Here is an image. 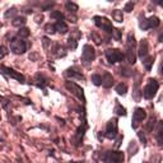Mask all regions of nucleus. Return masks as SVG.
<instances>
[{
  "label": "nucleus",
  "mask_w": 163,
  "mask_h": 163,
  "mask_svg": "<svg viewBox=\"0 0 163 163\" xmlns=\"http://www.w3.org/2000/svg\"><path fill=\"white\" fill-rule=\"evenodd\" d=\"M125 159V154L120 150L116 152H107L103 156V161L106 163H122Z\"/></svg>",
  "instance_id": "nucleus-3"
},
{
  "label": "nucleus",
  "mask_w": 163,
  "mask_h": 163,
  "mask_svg": "<svg viewBox=\"0 0 163 163\" xmlns=\"http://www.w3.org/2000/svg\"><path fill=\"white\" fill-rule=\"evenodd\" d=\"M94 19V23H96V26L97 27H100V28H102L105 32H107V33H112V31H114V27H112V23L110 20H108L107 18H105V17H94L93 18Z\"/></svg>",
  "instance_id": "nucleus-5"
},
{
  "label": "nucleus",
  "mask_w": 163,
  "mask_h": 163,
  "mask_svg": "<svg viewBox=\"0 0 163 163\" xmlns=\"http://www.w3.org/2000/svg\"><path fill=\"white\" fill-rule=\"evenodd\" d=\"M15 14H17V9H15V8L8 9V10H6V13H5V18H6V19H9V18H13Z\"/></svg>",
  "instance_id": "nucleus-29"
},
{
  "label": "nucleus",
  "mask_w": 163,
  "mask_h": 163,
  "mask_svg": "<svg viewBox=\"0 0 163 163\" xmlns=\"http://www.w3.org/2000/svg\"><path fill=\"white\" fill-rule=\"evenodd\" d=\"M127 47H130V49H135V46H136V42H135V37H134V35L133 33H130L129 36H127Z\"/></svg>",
  "instance_id": "nucleus-22"
},
{
  "label": "nucleus",
  "mask_w": 163,
  "mask_h": 163,
  "mask_svg": "<svg viewBox=\"0 0 163 163\" xmlns=\"http://www.w3.org/2000/svg\"><path fill=\"white\" fill-rule=\"evenodd\" d=\"M162 161V157L161 156H154L153 158H152V163H159Z\"/></svg>",
  "instance_id": "nucleus-37"
},
{
  "label": "nucleus",
  "mask_w": 163,
  "mask_h": 163,
  "mask_svg": "<svg viewBox=\"0 0 163 163\" xmlns=\"http://www.w3.org/2000/svg\"><path fill=\"white\" fill-rule=\"evenodd\" d=\"M159 5H162V6H163V2H159Z\"/></svg>",
  "instance_id": "nucleus-40"
},
{
  "label": "nucleus",
  "mask_w": 163,
  "mask_h": 163,
  "mask_svg": "<svg viewBox=\"0 0 163 163\" xmlns=\"http://www.w3.org/2000/svg\"><path fill=\"white\" fill-rule=\"evenodd\" d=\"M18 36H19L20 38H26V37H28V36H29V29L26 28V27L19 28V31H18Z\"/></svg>",
  "instance_id": "nucleus-24"
},
{
  "label": "nucleus",
  "mask_w": 163,
  "mask_h": 163,
  "mask_svg": "<svg viewBox=\"0 0 163 163\" xmlns=\"http://www.w3.org/2000/svg\"><path fill=\"white\" fill-rule=\"evenodd\" d=\"M0 69H2L5 74H8L9 77H12V78H14V79H17V80H19L20 83H24V77L20 73H18V71H15L14 69H10V68H6V66H4V65H0Z\"/></svg>",
  "instance_id": "nucleus-11"
},
{
  "label": "nucleus",
  "mask_w": 163,
  "mask_h": 163,
  "mask_svg": "<svg viewBox=\"0 0 163 163\" xmlns=\"http://www.w3.org/2000/svg\"><path fill=\"white\" fill-rule=\"evenodd\" d=\"M6 54H8V50H6V47H4V46H0V59H3L4 56H6Z\"/></svg>",
  "instance_id": "nucleus-35"
},
{
  "label": "nucleus",
  "mask_w": 163,
  "mask_h": 163,
  "mask_svg": "<svg viewBox=\"0 0 163 163\" xmlns=\"http://www.w3.org/2000/svg\"><path fill=\"white\" fill-rule=\"evenodd\" d=\"M145 117H147V112H145L144 108H140V107L135 108L134 115H133V124H131L133 129H136L140 122L143 120H145Z\"/></svg>",
  "instance_id": "nucleus-7"
},
{
  "label": "nucleus",
  "mask_w": 163,
  "mask_h": 163,
  "mask_svg": "<svg viewBox=\"0 0 163 163\" xmlns=\"http://www.w3.org/2000/svg\"><path fill=\"white\" fill-rule=\"evenodd\" d=\"M102 85L105 88H111L114 85V78L110 73H105L103 77H102Z\"/></svg>",
  "instance_id": "nucleus-13"
},
{
  "label": "nucleus",
  "mask_w": 163,
  "mask_h": 163,
  "mask_svg": "<svg viewBox=\"0 0 163 163\" xmlns=\"http://www.w3.org/2000/svg\"><path fill=\"white\" fill-rule=\"evenodd\" d=\"M65 6H66V9L69 10V12H73V13H75L78 10V5L75 3H71V2H68L66 4H65Z\"/></svg>",
  "instance_id": "nucleus-27"
},
{
  "label": "nucleus",
  "mask_w": 163,
  "mask_h": 163,
  "mask_svg": "<svg viewBox=\"0 0 163 163\" xmlns=\"http://www.w3.org/2000/svg\"><path fill=\"white\" fill-rule=\"evenodd\" d=\"M148 51H149V43L147 40H142L139 43V49H138V55L139 58L145 59V56L148 55Z\"/></svg>",
  "instance_id": "nucleus-12"
},
{
  "label": "nucleus",
  "mask_w": 163,
  "mask_h": 163,
  "mask_svg": "<svg viewBox=\"0 0 163 163\" xmlns=\"http://www.w3.org/2000/svg\"><path fill=\"white\" fill-rule=\"evenodd\" d=\"M138 136H139V139H140V140H142V143H143V144H145V143H147V139H145V135H144V133H143V131H139V133H138Z\"/></svg>",
  "instance_id": "nucleus-36"
},
{
  "label": "nucleus",
  "mask_w": 163,
  "mask_h": 163,
  "mask_svg": "<svg viewBox=\"0 0 163 163\" xmlns=\"http://www.w3.org/2000/svg\"><path fill=\"white\" fill-rule=\"evenodd\" d=\"M68 46H69L71 50H75V49H77V46H78V43H77V41H75L74 38H69V41H68Z\"/></svg>",
  "instance_id": "nucleus-31"
},
{
  "label": "nucleus",
  "mask_w": 163,
  "mask_h": 163,
  "mask_svg": "<svg viewBox=\"0 0 163 163\" xmlns=\"http://www.w3.org/2000/svg\"><path fill=\"white\" fill-rule=\"evenodd\" d=\"M153 60H154L153 56H148V58L144 59L143 64H144V66H145L147 70H150V69H152V65H153Z\"/></svg>",
  "instance_id": "nucleus-23"
},
{
  "label": "nucleus",
  "mask_w": 163,
  "mask_h": 163,
  "mask_svg": "<svg viewBox=\"0 0 163 163\" xmlns=\"http://www.w3.org/2000/svg\"><path fill=\"white\" fill-rule=\"evenodd\" d=\"M65 87L74 94V96H77L79 100H82L83 102L85 101V97H84V91H83V88L82 87H79L78 84H75V83H73V82H66L65 83Z\"/></svg>",
  "instance_id": "nucleus-6"
},
{
  "label": "nucleus",
  "mask_w": 163,
  "mask_h": 163,
  "mask_svg": "<svg viewBox=\"0 0 163 163\" xmlns=\"http://www.w3.org/2000/svg\"><path fill=\"white\" fill-rule=\"evenodd\" d=\"M158 134H157V143L158 145H163V121H158Z\"/></svg>",
  "instance_id": "nucleus-16"
},
{
  "label": "nucleus",
  "mask_w": 163,
  "mask_h": 163,
  "mask_svg": "<svg viewBox=\"0 0 163 163\" xmlns=\"http://www.w3.org/2000/svg\"><path fill=\"white\" fill-rule=\"evenodd\" d=\"M133 9H134V3H131V2L127 3V4L125 5V8H124V10H125V12H127V13H130Z\"/></svg>",
  "instance_id": "nucleus-33"
},
{
  "label": "nucleus",
  "mask_w": 163,
  "mask_h": 163,
  "mask_svg": "<svg viewBox=\"0 0 163 163\" xmlns=\"http://www.w3.org/2000/svg\"><path fill=\"white\" fill-rule=\"evenodd\" d=\"M10 50H12L14 54H17V55H22V54H24L27 50V43L22 38L15 37L10 41Z\"/></svg>",
  "instance_id": "nucleus-2"
},
{
  "label": "nucleus",
  "mask_w": 163,
  "mask_h": 163,
  "mask_svg": "<svg viewBox=\"0 0 163 163\" xmlns=\"http://www.w3.org/2000/svg\"><path fill=\"white\" fill-rule=\"evenodd\" d=\"M159 88V84L156 79L150 78L148 80V84L144 87V91H143V94H144V98L145 100H152L153 97L157 94V91Z\"/></svg>",
  "instance_id": "nucleus-1"
},
{
  "label": "nucleus",
  "mask_w": 163,
  "mask_h": 163,
  "mask_svg": "<svg viewBox=\"0 0 163 163\" xmlns=\"http://www.w3.org/2000/svg\"><path fill=\"white\" fill-rule=\"evenodd\" d=\"M106 58L107 60L110 61L111 64H116V62H120L124 60L125 55L117 49H111V50H107L106 51Z\"/></svg>",
  "instance_id": "nucleus-4"
},
{
  "label": "nucleus",
  "mask_w": 163,
  "mask_h": 163,
  "mask_svg": "<svg viewBox=\"0 0 163 163\" xmlns=\"http://www.w3.org/2000/svg\"><path fill=\"white\" fill-rule=\"evenodd\" d=\"M117 120L116 118H111L110 121L107 122V126H106V136L108 139H114L116 135H117Z\"/></svg>",
  "instance_id": "nucleus-9"
},
{
  "label": "nucleus",
  "mask_w": 163,
  "mask_h": 163,
  "mask_svg": "<svg viewBox=\"0 0 163 163\" xmlns=\"http://www.w3.org/2000/svg\"><path fill=\"white\" fill-rule=\"evenodd\" d=\"M91 80H92V83L94 84V85H102V77L101 75H98V74H93L92 77H91Z\"/></svg>",
  "instance_id": "nucleus-21"
},
{
  "label": "nucleus",
  "mask_w": 163,
  "mask_h": 163,
  "mask_svg": "<svg viewBox=\"0 0 163 163\" xmlns=\"http://www.w3.org/2000/svg\"><path fill=\"white\" fill-rule=\"evenodd\" d=\"M154 125H156V118L153 117V118H150L149 122L145 125V130H147V131H152L153 127H154Z\"/></svg>",
  "instance_id": "nucleus-28"
},
{
  "label": "nucleus",
  "mask_w": 163,
  "mask_h": 163,
  "mask_svg": "<svg viewBox=\"0 0 163 163\" xmlns=\"http://www.w3.org/2000/svg\"><path fill=\"white\" fill-rule=\"evenodd\" d=\"M144 163H148V162H144Z\"/></svg>",
  "instance_id": "nucleus-41"
},
{
  "label": "nucleus",
  "mask_w": 163,
  "mask_h": 163,
  "mask_svg": "<svg viewBox=\"0 0 163 163\" xmlns=\"http://www.w3.org/2000/svg\"><path fill=\"white\" fill-rule=\"evenodd\" d=\"M45 31L47 32V33H54V32H55V26L49 23V24L45 26Z\"/></svg>",
  "instance_id": "nucleus-32"
},
{
  "label": "nucleus",
  "mask_w": 163,
  "mask_h": 163,
  "mask_svg": "<svg viewBox=\"0 0 163 163\" xmlns=\"http://www.w3.org/2000/svg\"><path fill=\"white\" fill-rule=\"evenodd\" d=\"M112 18L116 20V22H118V23H121V22L124 20V17H122V12L121 10H118V9H116V10H114L112 12Z\"/></svg>",
  "instance_id": "nucleus-18"
},
{
  "label": "nucleus",
  "mask_w": 163,
  "mask_h": 163,
  "mask_svg": "<svg viewBox=\"0 0 163 163\" xmlns=\"http://www.w3.org/2000/svg\"><path fill=\"white\" fill-rule=\"evenodd\" d=\"M116 92H117V94L124 96V94L127 92V85H126V84H124V83L117 84V85H116Z\"/></svg>",
  "instance_id": "nucleus-19"
},
{
  "label": "nucleus",
  "mask_w": 163,
  "mask_h": 163,
  "mask_svg": "<svg viewBox=\"0 0 163 163\" xmlns=\"http://www.w3.org/2000/svg\"><path fill=\"white\" fill-rule=\"evenodd\" d=\"M115 112L118 115V116H125L126 115V110L120 105V103H116V107H115Z\"/></svg>",
  "instance_id": "nucleus-25"
},
{
  "label": "nucleus",
  "mask_w": 163,
  "mask_h": 163,
  "mask_svg": "<svg viewBox=\"0 0 163 163\" xmlns=\"http://www.w3.org/2000/svg\"><path fill=\"white\" fill-rule=\"evenodd\" d=\"M158 41H159V42H163V33H162V35L159 36V38H158Z\"/></svg>",
  "instance_id": "nucleus-39"
},
{
  "label": "nucleus",
  "mask_w": 163,
  "mask_h": 163,
  "mask_svg": "<svg viewBox=\"0 0 163 163\" xmlns=\"http://www.w3.org/2000/svg\"><path fill=\"white\" fill-rule=\"evenodd\" d=\"M161 23V20L158 17L153 15V17H150L148 19H143V20H140V28L142 29H148V28H156L158 27Z\"/></svg>",
  "instance_id": "nucleus-10"
},
{
  "label": "nucleus",
  "mask_w": 163,
  "mask_h": 163,
  "mask_svg": "<svg viewBox=\"0 0 163 163\" xmlns=\"http://www.w3.org/2000/svg\"><path fill=\"white\" fill-rule=\"evenodd\" d=\"M121 74L124 77H131V70L127 69V68H122L121 69Z\"/></svg>",
  "instance_id": "nucleus-34"
},
{
  "label": "nucleus",
  "mask_w": 163,
  "mask_h": 163,
  "mask_svg": "<svg viewBox=\"0 0 163 163\" xmlns=\"http://www.w3.org/2000/svg\"><path fill=\"white\" fill-rule=\"evenodd\" d=\"M126 60H127V62H129L130 65L135 64V61H136L135 49H130V47H127V50H126Z\"/></svg>",
  "instance_id": "nucleus-14"
},
{
  "label": "nucleus",
  "mask_w": 163,
  "mask_h": 163,
  "mask_svg": "<svg viewBox=\"0 0 163 163\" xmlns=\"http://www.w3.org/2000/svg\"><path fill=\"white\" fill-rule=\"evenodd\" d=\"M66 75L69 78H78V79H83V75L82 74H79V73H77L74 69H69V70H66Z\"/></svg>",
  "instance_id": "nucleus-20"
},
{
  "label": "nucleus",
  "mask_w": 163,
  "mask_h": 163,
  "mask_svg": "<svg viewBox=\"0 0 163 163\" xmlns=\"http://www.w3.org/2000/svg\"><path fill=\"white\" fill-rule=\"evenodd\" d=\"M26 18L24 17H15L14 19H13V22H12V23H13V26L14 27H19V28H22V26H24L26 24Z\"/></svg>",
  "instance_id": "nucleus-17"
},
{
  "label": "nucleus",
  "mask_w": 163,
  "mask_h": 163,
  "mask_svg": "<svg viewBox=\"0 0 163 163\" xmlns=\"http://www.w3.org/2000/svg\"><path fill=\"white\" fill-rule=\"evenodd\" d=\"M112 36L116 41H121V31L120 29H114L112 31Z\"/></svg>",
  "instance_id": "nucleus-30"
},
{
  "label": "nucleus",
  "mask_w": 163,
  "mask_h": 163,
  "mask_svg": "<svg viewBox=\"0 0 163 163\" xmlns=\"http://www.w3.org/2000/svg\"><path fill=\"white\" fill-rule=\"evenodd\" d=\"M55 31H58L59 33H61V35H65V33H68V26H66V23H65L64 20H61V22H56L55 24Z\"/></svg>",
  "instance_id": "nucleus-15"
},
{
  "label": "nucleus",
  "mask_w": 163,
  "mask_h": 163,
  "mask_svg": "<svg viewBox=\"0 0 163 163\" xmlns=\"http://www.w3.org/2000/svg\"><path fill=\"white\" fill-rule=\"evenodd\" d=\"M51 18L52 19H58V22H61V20H64V14L61 12H58V10H55V12L51 13Z\"/></svg>",
  "instance_id": "nucleus-26"
},
{
  "label": "nucleus",
  "mask_w": 163,
  "mask_h": 163,
  "mask_svg": "<svg viewBox=\"0 0 163 163\" xmlns=\"http://www.w3.org/2000/svg\"><path fill=\"white\" fill-rule=\"evenodd\" d=\"M96 58V51L91 45H84L83 47V54H82V59L85 64H89L94 60Z\"/></svg>",
  "instance_id": "nucleus-8"
},
{
  "label": "nucleus",
  "mask_w": 163,
  "mask_h": 163,
  "mask_svg": "<svg viewBox=\"0 0 163 163\" xmlns=\"http://www.w3.org/2000/svg\"><path fill=\"white\" fill-rule=\"evenodd\" d=\"M121 140H122V136H120V138H118V140L116 142V147H120V144H121Z\"/></svg>",
  "instance_id": "nucleus-38"
}]
</instances>
